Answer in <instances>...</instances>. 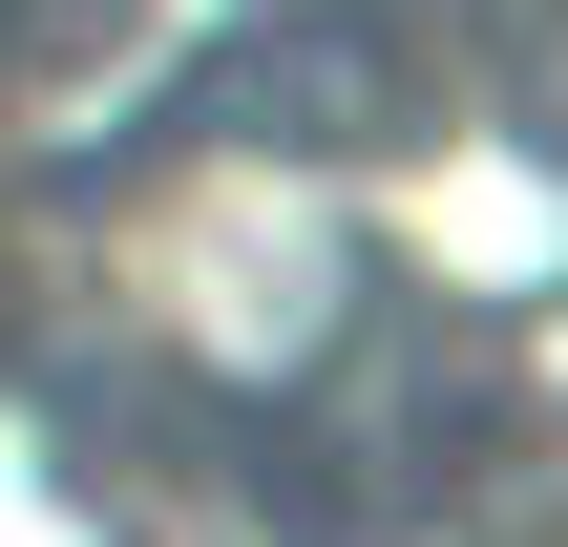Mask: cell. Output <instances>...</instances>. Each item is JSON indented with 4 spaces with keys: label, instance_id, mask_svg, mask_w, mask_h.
Wrapping results in <instances>:
<instances>
[{
    "label": "cell",
    "instance_id": "obj_2",
    "mask_svg": "<svg viewBox=\"0 0 568 547\" xmlns=\"http://www.w3.org/2000/svg\"><path fill=\"white\" fill-rule=\"evenodd\" d=\"M232 0H0V211H42Z\"/></svg>",
    "mask_w": 568,
    "mask_h": 547
},
{
    "label": "cell",
    "instance_id": "obj_1",
    "mask_svg": "<svg viewBox=\"0 0 568 547\" xmlns=\"http://www.w3.org/2000/svg\"><path fill=\"white\" fill-rule=\"evenodd\" d=\"M0 547H295L126 358V316L63 274L42 211H0Z\"/></svg>",
    "mask_w": 568,
    "mask_h": 547
}]
</instances>
